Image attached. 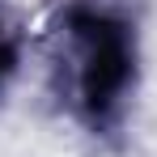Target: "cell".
<instances>
[{"mask_svg":"<svg viewBox=\"0 0 157 157\" xmlns=\"http://www.w3.org/2000/svg\"><path fill=\"white\" fill-rule=\"evenodd\" d=\"M72 38H77V89L81 102L94 115L115 110L123 89L132 81V38L119 21L106 13H77L72 17Z\"/></svg>","mask_w":157,"mask_h":157,"instance_id":"obj_1","label":"cell"},{"mask_svg":"<svg viewBox=\"0 0 157 157\" xmlns=\"http://www.w3.org/2000/svg\"><path fill=\"white\" fill-rule=\"evenodd\" d=\"M13 68H17V38H13L9 21L0 17V85L13 77Z\"/></svg>","mask_w":157,"mask_h":157,"instance_id":"obj_2","label":"cell"}]
</instances>
